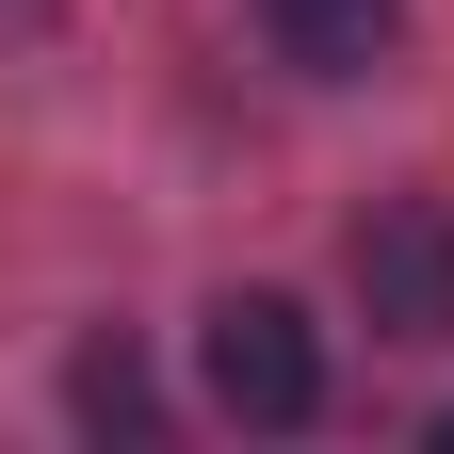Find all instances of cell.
<instances>
[{"instance_id": "obj_3", "label": "cell", "mask_w": 454, "mask_h": 454, "mask_svg": "<svg viewBox=\"0 0 454 454\" xmlns=\"http://www.w3.org/2000/svg\"><path fill=\"white\" fill-rule=\"evenodd\" d=\"M260 33H276V66H309V82H373L389 49H406V0H260Z\"/></svg>"}, {"instance_id": "obj_2", "label": "cell", "mask_w": 454, "mask_h": 454, "mask_svg": "<svg viewBox=\"0 0 454 454\" xmlns=\"http://www.w3.org/2000/svg\"><path fill=\"white\" fill-rule=\"evenodd\" d=\"M340 276H357V309H373V340H454V211L438 195H373L357 211V244H340Z\"/></svg>"}, {"instance_id": "obj_4", "label": "cell", "mask_w": 454, "mask_h": 454, "mask_svg": "<svg viewBox=\"0 0 454 454\" xmlns=\"http://www.w3.org/2000/svg\"><path fill=\"white\" fill-rule=\"evenodd\" d=\"M82 422H114V438H130V422H162V389H146V357H130V340H82Z\"/></svg>"}, {"instance_id": "obj_1", "label": "cell", "mask_w": 454, "mask_h": 454, "mask_svg": "<svg viewBox=\"0 0 454 454\" xmlns=\"http://www.w3.org/2000/svg\"><path fill=\"white\" fill-rule=\"evenodd\" d=\"M211 406L227 422H260V438H293L309 406H325V340H309V309L293 293H211Z\"/></svg>"}]
</instances>
